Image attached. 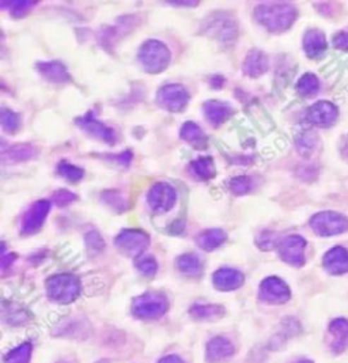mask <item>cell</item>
Returning <instances> with one entry per match:
<instances>
[{
    "instance_id": "cb8c5ba5",
    "label": "cell",
    "mask_w": 348,
    "mask_h": 363,
    "mask_svg": "<svg viewBox=\"0 0 348 363\" xmlns=\"http://www.w3.org/2000/svg\"><path fill=\"white\" fill-rule=\"evenodd\" d=\"M177 267L188 276H199L203 273L200 258L193 254H185L177 258Z\"/></svg>"
},
{
    "instance_id": "f1b7e54d",
    "label": "cell",
    "mask_w": 348,
    "mask_h": 363,
    "mask_svg": "<svg viewBox=\"0 0 348 363\" xmlns=\"http://www.w3.org/2000/svg\"><path fill=\"white\" fill-rule=\"evenodd\" d=\"M296 148L302 155H311L317 143V136L311 132L305 131L296 136Z\"/></svg>"
},
{
    "instance_id": "d6986e66",
    "label": "cell",
    "mask_w": 348,
    "mask_h": 363,
    "mask_svg": "<svg viewBox=\"0 0 348 363\" xmlns=\"http://www.w3.org/2000/svg\"><path fill=\"white\" fill-rule=\"evenodd\" d=\"M234 352L233 345L224 338H215L207 345L208 362H220L232 357Z\"/></svg>"
},
{
    "instance_id": "52a82bcc",
    "label": "cell",
    "mask_w": 348,
    "mask_h": 363,
    "mask_svg": "<svg viewBox=\"0 0 348 363\" xmlns=\"http://www.w3.org/2000/svg\"><path fill=\"white\" fill-rule=\"evenodd\" d=\"M177 200V195L173 186L165 182L154 184L147 195L148 206L155 213H167L170 211Z\"/></svg>"
},
{
    "instance_id": "b9f144b4",
    "label": "cell",
    "mask_w": 348,
    "mask_h": 363,
    "mask_svg": "<svg viewBox=\"0 0 348 363\" xmlns=\"http://www.w3.org/2000/svg\"><path fill=\"white\" fill-rule=\"evenodd\" d=\"M296 363H313L312 361H299V362Z\"/></svg>"
},
{
    "instance_id": "e575fe53",
    "label": "cell",
    "mask_w": 348,
    "mask_h": 363,
    "mask_svg": "<svg viewBox=\"0 0 348 363\" xmlns=\"http://www.w3.org/2000/svg\"><path fill=\"white\" fill-rule=\"evenodd\" d=\"M136 267H138V270H139L140 273H143V275H146V276L155 275L157 270H158L157 261H155L152 257H150V256L138 260V261H136Z\"/></svg>"
},
{
    "instance_id": "74e56055",
    "label": "cell",
    "mask_w": 348,
    "mask_h": 363,
    "mask_svg": "<svg viewBox=\"0 0 348 363\" xmlns=\"http://www.w3.org/2000/svg\"><path fill=\"white\" fill-rule=\"evenodd\" d=\"M274 237H275L274 233H271V232H265V233H263L261 236L258 237V239H257V245H258L261 249L268 251V249H271V248L275 245V239H274Z\"/></svg>"
},
{
    "instance_id": "277c9868",
    "label": "cell",
    "mask_w": 348,
    "mask_h": 363,
    "mask_svg": "<svg viewBox=\"0 0 348 363\" xmlns=\"http://www.w3.org/2000/svg\"><path fill=\"white\" fill-rule=\"evenodd\" d=\"M167 310V301L165 295L160 292H146L135 298L132 304V313L138 319L154 320L160 319Z\"/></svg>"
},
{
    "instance_id": "f35d334b",
    "label": "cell",
    "mask_w": 348,
    "mask_h": 363,
    "mask_svg": "<svg viewBox=\"0 0 348 363\" xmlns=\"http://www.w3.org/2000/svg\"><path fill=\"white\" fill-rule=\"evenodd\" d=\"M86 244L92 248V251H101L104 248V241L101 236L95 232H92L86 236Z\"/></svg>"
},
{
    "instance_id": "4316f807",
    "label": "cell",
    "mask_w": 348,
    "mask_h": 363,
    "mask_svg": "<svg viewBox=\"0 0 348 363\" xmlns=\"http://www.w3.org/2000/svg\"><path fill=\"white\" fill-rule=\"evenodd\" d=\"M296 90L304 97L314 95L320 90V82L316 75L313 73H305L296 83Z\"/></svg>"
},
{
    "instance_id": "ac0fdd59",
    "label": "cell",
    "mask_w": 348,
    "mask_h": 363,
    "mask_svg": "<svg viewBox=\"0 0 348 363\" xmlns=\"http://www.w3.org/2000/svg\"><path fill=\"white\" fill-rule=\"evenodd\" d=\"M268 70V59L264 52L253 49L244 61V73L251 78H258Z\"/></svg>"
},
{
    "instance_id": "44dd1931",
    "label": "cell",
    "mask_w": 348,
    "mask_h": 363,
    "mask_svg": "<svg viewBox=\"0 0 348 363\" xmlns=\"http://www.w3.org/2000/svg\"><path fill=\"white\" fill-rule=\"evenodd\" d=\"M304 49L313 59L324 55L327 49V40L324 33L316 29L309 30L304 37Z\"/></svg>"
},
{
    "instance_id": "8992f818",
    "label": "cell",
    "mask_w": 348,
    "mask_h": 363,
    "mask_svg": "<svg viewBox=\"0 0 348 363\" xmlns=\"http://www.w3.org/2000/svg\"><path fill=\"white\" fill-rule=\"evenodd\" d=\"M114 245L121 254L135 258L145 254V251L150 245V238L142 230L127 229L116 237Z\"/></svg>"
},
{
    "instance_id": "d590c367",
    "label": "cell",
    "mask_w": 348,
    "mask_h": 363,
    "mask_svg": "<svg viewBox=\"0 0 348 363\" xmlns=\"http://www.w3.org/2000/svg\"><path fill=\"white\" fill-rule=\"evenodd\" d=\"M75 199H76V196L73 195V192L66 191V189H60V191L55 192V195H54V201H55L56 206H59V207H64V206L73 203Z\"/></svg>"
},
{
    "instance_id": "836d02e7",
    "label": "cell",
    "mask_w": 348,
    "mask_h": 363,
    "mask_svg": "<svg viewBox=\"0 0 348 363\" xmlns=\"http://www.w3.org/2000/svg\"><path fill=\"white\" fill-rule=\"evenodd\" d=\"M252 188V179L248 176H239L230 182V189L236 195H245Z\"/></svg>"
},
{
    "instance_id": "ab89813d",
    "label": "cell",
    "mask_w": 348,
    "mask_h": 363,
    "mask_svg": "<svg viewBox=\"0 0 348 363\" xmlns=\"http://www.w3.org/2000/svg\"><path fill=\"white\" fill-rule=\"evenodd\" d=\"M333 44L336 48L339 49H348V33L347 32H340L336 36L333 37Z\"/></svg>"
},
{
    "instance_id": "d6a6232c",
    "label": "cell",
    "mask_w": 348,
    "mask_h": 363,
    "mask_svg": "<svg viewBox=\"0 0 348 363\" xmlns=\"http://www.w3.org/2000/svg\"><path fill=\"white\" fill-rule=\"evenodd\" d=\"M57 170L64 179L70 180V182H79L85 174V172L80 167L71 165L70 162H64V161L60 162Z\"/></svg>"
},
{
    "instance_id": "5bb4252c",
    "label": "cell",
    "mask_w": 348,
    "mask_h": 363,
    "mask_svg": "<svg viewBox=\"0 0 348 363\" xmlns=\"http://www.w3.org/2000/svg\"><path fill=\"white\" fill-rule=\"evenodd\" d=\"M337 108L330 101H318L309 108L306 119L318 127H330L337 119Z\"/></svg>"
},
{
    "instance_id": "ba28073f",
    "label": "cell",
    "mask_w": 348,
    "mask_h": 363,
    "mask_svg": "<svg viewBox=\"0 0 348 363\" xmlns=\"http://www.w3.org/2000/svg\"><path fill=\"white\" fill-rule=\"evenodd\" d=\"M205 33L222 42H232L237 37V26L224 14H214L205 20Z\"/></svg>"
},
{
    "instance_id": "e0dca14e",
    "label": "cell",
    "mask_w": 348,
    "mask_h": 363,
    "mask_svg": "<svg viewBox=\"0 0 348 363\" xmlns=\"http://www.w3.org/2000/svg\"><path fill=\"white\" fill-rule=\"evenodd\" d=\"M330 348L342 352L348 345V321L346 319H335L330 324Z\"/></svg>"
},
{
    "instance_id": "8d00e7d4",
    "label": "cell",
    "mask_w": 348,
    "mask_h": 363,
    "mask_svg": "<svg viewBox=\"0 0 348 363\" xmlns=\"http://www.w3.org/2000/svg\"><path fill=\"white\" fill-rule=\"evenodd\" d=\"M33 1H14L10 4L11 14L16 17H22L26 11H29L30 7H33Z\"/></svg>"
},
{
    "instance_id": "4dcf8cb0",
    "label": "cell",
    "mask_w": 348,
    "mask_h": 363,
    "mask_svg": "<svg viewBox=\"0 0 348 363\" xmlns=\"http://www.w3.org/2000/svg\"><path fill=\"white\" fill-rule=\"evenodd\" d=\"M181 138L184 141L189 142V143H199L204 141V133H203L202 128L199 127L198 124L188 121L185 123L181 127V132H180Z\"/></svg>"
},
{
    "instance_id": "6da1fadb",
    "label": "cell",
    "mask_w": 348,
    "mask_h": 363,
    "mask_svg": "<svg viewBox=\"0 0 348 363\" xmlns=\"http://www.w3.org/2000/svg\"><path fill=\"white\" fill-rule=\"evenodd\" d=\"M255 18L271 33H282L293 25L296 10L289 3H263L255 8Z\"/></svg>"
},
{
    "instance_id": "d4e9b609",
    "label": "cell",
    "mask_w": 348,
    "mask_h": 363,
    "mask_svg": "<svg viewBox=\"0 0 348 363\" xmlns=\"http://www.w3.org/2000/svg\"><path fill=\"white\" fill-rule=\"evenodd\" d=\"M191 172L193 176H196L198 179H202V180H210L217 173L214 161L210 157H200L196 161H193L191 164Z\"/></svg>"
},
{
    "instance_id": "3957f363",
    "label": "cell",
    "mask_w": 348,
    "mask_h": 363,
    "mask_svg": "<svg viewBox=\"0 0 348 363\" xmlns=\"http://www.w3.org/2000/svg\"><path fill=\"white\" fill-rule=\"evenodd\" d=\"M79 280L70 273H60L48 279L47 292L51 299L59 304H70L79 295Z\"/></svg>"
},
{
    "instance_id": "f546056e",
    "label": "cell",
    "mask_w": 348,
    "mask_h": 363,
    "mask_svg": "<svg viewBox=\"0 0 348 363\" xmlns=\"http://www.w3.org/2000/svg\"><path fill=\"white\" fill-rule=\"evenodd\" d=\"M35 155V148L32 145H18L11 147L7 153H4V158L8 157L10 161H16V162H20V161H28Z\"/></svg>"
},
{
    "instance_id": "4fadbf2b",
    "label": "cell",
    "mask_w": 348,
    "mask_h": 363,
    "mask_svg": "<svg viewBox=\"0 0 348 363\" xmlns=\"http://www.w3.org/2000/svg\"><path fill=\"white\" fill-rule=\"evenodd\" d=\"M76 124L82 128L85 132L94 136L95 139H100L105 143L113 145L116 142V133L112 128L107 127L104 123L97 120L92 113H88L83 117H79L76 120Z\"/></svg>"
},
{
    "instance_id": "9c48e42d",
    "label": "cell",
    "mask_w": 348,
    "mask_h": 363,
    "mask_svg": "<svg viewBox=\"0 0 348 363\" xmlns=\"http://www.w3.org/2000/svg\"><path fill=\"white\" fill-rule=\"evenodd\" d=\"M306 241L301 236H289L280 241L279 254L287 264L301 267L305 263Z\"/></svg>"
},
{
    "instance_id": "9a60e30c",
    "label": "cell",
    "mask_w": 348,
    "mask_h": 363,
    "mask_svg": "<svg viewBox=\"0 0 348 363\" xmlns=\"http://www.w3.org/2000/svg\"><path fill=\"white\" fill-rule=\"evenodd\" d=\"M324 267L332 275H343L348 273V252L342 246H336L323 258Z\"/></svg>"
},
{
    "instance_id": "7bdbcfd3",
    "label": "cell",
    "mask_w": 348,
    "mask_h": 363,
    "mask_svg": "<svg viewBox=\"0 0 348 363\" xmlns=\"http://www.w3.org/2000/svg\"><path fill=\"white\" fill-rule=\"evenodd\" d=\"M60 363H68V362H60Z\"/></svg>"
},
{
    "instance_id": "1f68e13d",
    "label": "cell",
    "mask_w": 348,
    "mask_h": 363,
    "mask_svg": "<svg viewBox=\"0 0 348 363\" xmlns=\"http://www.w3.org/2000/svg\"><path fill=\"white\" fill-rule=\"evenodd\" d=\"M0 123H1V128L8 133L17 132L18 128L20 127V120H19L18 114L8 109H1Z\"/></svg>"
},
{
    "instance_id": "ffe728a7",
    "label": "cell",
    "mask_w": 348,
    "mask_h": 363,
    "mask_svg": "<svg viewBox=\"0 0 348 363\" xmlns=\"http://www.w3.org/2000/svg\"><path fill=\"white\" fill-rule=\"evenodd\" d=\"M204 114L212 126H220L229 119V116L232 114V108L226 102L212 100L204 104Z\"/></svg>"
},
{
    "instance_id": "60d3db41",
    "label": "cell",
    "mask_w": 348,
    "mask_h": 363,
    "mask_svg": "<svg viewBox=\"0 0 348 363\" xmlns=\"http://www.w3.org/2000/svg\"><path fill=\"white\" fill-rule=\"evenodd\" d=\"M158 363H184L179 357H174V355H169V357H165V358H162L161 361Z\"/></svg>"
},
{
    "instance_id": "30bf717a",
    "label": "cell",
    "mask_w": 348,
    "mask_h": 363,
    "mask_svg": "<svg viewBox=\"0 0 348 363\" xmlns=\"http://www.w3.org/2000/svg\"><path fill=\"white\" fill-rule=\"evenodd\" d=\"M157 100L169 112H181L189 101V94L181 85H167L160 89Z\"/></svg>"
},
{
    "instance_id": "7c38bea8",
    "label": "cell",
    "mask_w": 348,
    "mask_h": 363,
    "mask_svg": "<svg viewBox=\"0 0 348 363\" xmlns=\"http://www.w3.org/2000/svg\"><path fill=\"white\" fill-rule=\"evenodd\" d=\"M289 286L279 278L271 276L260 285V298L270 304H284L290 299Z\"/></svg>"
},
{
    "instance_id": "7a4b0ae2",
    "label": "cell",
    "mask_w": 348,
    "mask_h": 363,
    "mask_svg": "<svg viewBox=\"0 0 348 363\" xmlns=\"http://www.w3.org/2000/svg\"><path fill=\"white\" fill-rule=\"evenodd\" d=\"M139 61L147 73H161L170 61V52L161 41L148 40L139 49Z\"/></svg>"
},
{
    "instance_id": "603a6c76",
    "label": "cell",
    "mask_w": 348,
    "mask_h": 363,
    "mask_svg": "<svg viewBox=\"0 0 348 363\" xmlns=\"http://www.w3.org/2000/svg\"><path fill=\"white\" fill-rule=\"evenodd\" d=\"M198 245L204 251H214L220 248V245L226 241V233L220 229H212V230H205L198 236Z\"/></svg>"
},
{
    "instance_id": "7402d4cb",
    "label": "cell",
    "mask_w": 348,
    "mask_h": 363,
    "mask_svg": "<svg viewBox=\"0 0 348 363\" xmlns=\"http://www.w3.org/2000/svg\"><path fill=\"white\" fill-rule=\"evenodd\" d=\"M37 69L45 79H48L54 83H66L70 81V75L67 73L66 67L59 61L38 63Z\"/></svg>"
},
{
    "instance_id": "8fae6325",
    "label": "cell",
    "mask_w": 348,
    "mask_h": 363,
    "mask_svg": "<svg viewBox=\"0 0 348 363\" xmlns=\"http://www.w3.org/2000/svg\"><path fill=\"white\" fill-rule=\"evenodd\" d=\"M49 210H51V203L48 200H38L36 201L28 211L26 214L23 215L22 219V225H20V230L23 234H35L37 233L45 219L49 214Z\"/></svg>"
},
{
    "instance_id": "2e32d148",
    "label": "cell",
    "mask_w": 348,
    "mask_h": 363,
    "mask_svg": "<svg viewBox=\"0 0 348 363\" xmlns=\"http://www.w3.org/2000/svg\"><path fill=\"white\" fill-rule=\"evenodd\" d=\"M212 282L218 290H237L244 283V275L233 268H220L214 273Z\"/></svg>"
},
{
    "instance_id": "5b68a950",
    "label": "cell",
    "mask_w": 348,
    "mask_h": 363,
    "mask_svg": "<svg viewBox=\"0 0 348 363\" xmlns=\"http://www.w3.org/2000/svg\"><path fill=\"white\" fill-rule=\"evenodd\" d=\"M311 227L316 234L330 237L344 233L348 229V220L339 213L324 211L318 213L311 219Z\"/></svg>"
},
{
    "instance_id": "484cf974",
    "label": "cell",
    "mask_w": 348,
    "mask_h": 363,
    "mask_svg": "<svg viewBox=\"0 0 348 363\" xmlns=\"http://www.w3.org/2000/svg\"><path fill=\"white\" fill-rule=\"evenodd\" d=\"M223 313L224 310L218 305H195L191 309V316L198 320H217Z\"/></svg>"
},
{
    "instance_id": "83f0119b",
    "label": "cell",
    "mask_w": 348,
    "mask_h": 363,
    "mask_svg": "<svg viewBox=\"0 0 348 363\" xmlns=\"http://www.w3.org/2000/svg\"><path fill=\"white\" fill-rule=\"evenodd\" d=\"M30 357H32V345L23 343L6 355L4 363H29Z\"/></svg>"
}]
</instances>
